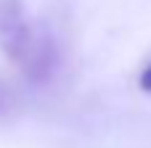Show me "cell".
Returning a JSON list of instances; mask_svg holds the SVG:
<instances>
[{
    "mask_svg": "<svg viewBox=\"0 0 151 148\" xmlns=\"http://www.w3.org/2000/svg\"><path fill=\"white\" fill-rule=\"evenodd\" d=\"M27 109V95L24 87L8 77L5 71H0V124H11L16 122Z\"/></svg>",
    "mask_w": 151,
    "mask_h": 148,
    "instance_id": "obj_2",
    "label": "cell"
},
{
    "mask_svg": "<svg viewBox=\"0 0 151 148\" xmlns=\"http://www.w3.org/2000/svg\"><path fill=\"white\" fill-rule=\"evenodd\" d=\"M138 90L141 93H151V58L141 66V71H138Z\"/></svg>",
    "mask_w": 151,
    "mask_h": 148,
    "instance_id": "obj_3",
    "label": "cell"
},
{
    "mask_svg": "<svg viewBox=\"0 0 151 148\" xmlns=\"http://www.w3.org/2000/svg\"><path fill=\"white\" fill-rule=\"evenodd\" d=\"M0 53L32 85L48 82L58 69V40L37 21L24 0H0Z\"/></svg>",
    "mask_w": 151,
    "mask_h": 148,
    "instance_id": "obj_1",
    "label": "cell"
}]
</instances>
